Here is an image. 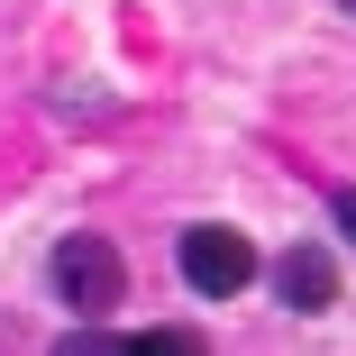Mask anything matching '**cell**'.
Instances as JSON below:
<instances>
[{
  "label": "cell",
  "instance_id": "5",
  "mask_svg": "<svg viewBox=\"0 0 356 356\" xmlns=\"http://www.w3.org/2000/svg\"><path fill=\"white\" fill-rule=\"evenodd\" d=\"M329 220H338V238H356V192H338V201H329Z\"/></svg>",
  "mask_w": 356,
  "mask_h": 356
},
{
  "label": "cell",
  "instance_id": "6",
  "mask_svg": "<svg viewBox=\"0 0 356 356\" xmlns=\"http://www.w3.org/2000/svg\"><path fill=\"white\" fill-rule=\"evenodd\" d=\"M338 10H347V19H356V0H338Z\"/></svg>",
  "mask_w": 356,
  "mask_h": 356
},
{
  "label": "cell",
  "instance_id": "3",
  "mask_svg": "<svg viewBox=\"0 0 356 356\" xmlns=\"http://www.w3.org/2000/svg\"><path fill=\"white\" fill-rule=\"evenodd\" d=\"M274 293H283V311H329L338 302V256L329 247H293L274 265Z\"/></svg>",
  "mask_w": 356,
  "mask_h": 356
},
{
  "label": "cell",
  "instance_id": "1",
  "mask_svg": "<svg viewBox=\"0 0 356 356\" xmlns=\"http://www.w3.org/2000/svg\"><path fill=\"white\" fill-rule=\"evenodd\" d=\"M183 283H192V293L201 302H229V293H247V283H256V247L238 238V229H183Z\"/></svg>",
  "mask_w": 356,
  "mask_h": 356
},
{
  "label": "cell",
  "instance_id": "2",
  "mask_svg": "<svg viewBox=\"0 0 356 356\" xmlns=\"http://www.w3.org/2000/svg\"><path fill=\"white\" fill-rule=\"evenodd\" d=\"M55 293L74 302V311H119V293H128L119 247H110V238H64V247H55Z\"/></svg>",
  "mask_w": 356,
  "mask_h": 356
},
{
  "label": "cell",
  "instance_id": "4",
  "mask_svg": "<svg viewBox=\"0 0 356 356\" xmlns=\"http://www.w3.org/2000/svg\"><path fill=\"white\" fill-rule=\"evenodd\" d=\"M55 356H201V338H192V329H147V338L74 329V338H55Z\"/></svg>",
  "mask_w": 356,
  "mask_h": 356
}]
</instances>
